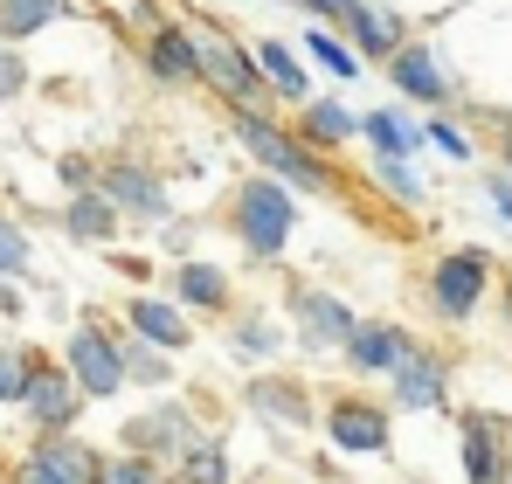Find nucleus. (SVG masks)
<instances>
[{
	"label": "nucleus",
	"instance_id": "412c9836",
	"mask_svg": "<svg viewBox=\"0 0 512 484\" xmlns=\"http://www.w3.org/2000/svg\"><path fill=\"white\" fill-rule=\"evenodd\" d=\"M409 346H416V339H409L402 325H388V319H360L353 332H346L340 353H346V367H353V374H388V367H395V360H402Z\"/></svg>",
	"mask_w": 512,
	"mask_h": 484
},
{
	"label": "nucleus",
	"instance_id": "c756f323",
	"mask_svg": "<svg viewBox=\"0 0 512 484\" xmlns=\"http://www.w3.org/2000/svg\"><path fill=\"white\" fill-rule=\"evenodd\" d=\"M0 277H7V284L35 277V242H28V229H21L14 215H0Z\"/></svg>",
	"mask_w": 512,
	"mask_h": 484
},
{
	"label": "nucleus",
	"instance_id": "4468645a",
	"mask_svg": "<svg viewBox=\"0 0 512 484\" xmlns=\"http://www.w3.org/2000/svg\"><path fill=\"white\" fill-rule=\"evenodd\" d=\"M340 35L360 49V63H388V56L409 42V7H395V0H360V7L346 14Z\"/></svg>",
	"mask_w": 512,
	"mask_h": 484
},
{
	"label": "nucleus",
	"instance_id": "c85d7f7f",
	"mask_svg": "<svg viewBox=\"0 0 512 484\" xmlns=\"http://www.w3.org/2000/svg\"><path fill=\"white\" fill-rule=\"evenodd\" d=\"M374 187L388 194V201H402V208H423V173H416V160H374Z\"/></svg>",
	"mask_w": 512,
	"mask_h": 484
},
{
	"label": "nucleus",
	"instance_id": "f3484780",
	"mask_svg": "<svg viewBox=\"0 0 512 484\" xmlns=\"http://www.w3.org/2000/svg\"><path fill=\"white\" fill-rule=\"evenodd\" d=\"M312 153H340V146H353L360 139V111L346 104L340 90H326V97H305L298 104V125H291Z\"/></svg>",
	"mask_w": 512,
	"mask_h": 484
},
{
	"label": "nucleus",
	"instance_id": "20e7f679",
	"mask_svg": "<svg viewBox=\"0 0 512 484\" xmlns=\"http://www.w3.org/2000/svg\"><path fill=\"white\" fill-rule=\"evenodd\" d=\"M97 194H104L125 222H139V229L173 222V187H167V173H153L146 160H97Z\"/></svg>",
	"mask_w": 512,
	"mask_h": 484
},
{
	"label": "nucleus",
	"instance_id": "39448f33",
	"mask_svg": "<svg viewBox=\"0 0 512 484\" xmlns=\"http://www.w3.org/2000/svg\"><path fill=\"white\" fill-rule=\"evenodd\" d=\"M381 70H388L395 104H416V111H443V104L464 90V83H457V70H450V56H443L436 42H416V35H409V42H402Z\"/></svg>",
	"mask_w": 512,
	"mask_h": 484
},
{
	"label": "nucleus",
	"instance_id": "72a5a7b5",
	"mask_svg": "<svg viewBox=\"0 0 512 484\" xmlns=\"http://www.w3.org/2000/svg\"><path fill=\"white\" fill-rule=\"evenodd\" d=\"M423 146H436L443 160H457V166L478 160V146H471V132H464L457 118H423Z\"/></svg>",
	"mask_w": 512,
	"mask_h": 484
},
{
	"label": "nucleus",
	"instance_id": "bb28decb",
	"mask_svg": "<svg viewBox=\"0 0 512 484\" xmlns=\"http://www.w3.org/2000/svg\"><path fill=\"white\" fill-rule=\"evenodd\" d=\"M229 353L270 367V360L284 353V325H277V312H236V319H229Z\"/></svg>",
	"mask_w": 512,
	"mask_h": 484
},
{
	"label": "nucleus",
	"instance_id": "f257e3e1",
	"mask_svg": "<svg viewBox=\"0 0 512 484\" xmlns=\"http://www.w3.org/2000/svg\"><path fill=\"white\" fill-rule=\"evenodd\" d=\"M222 229L243 242L250 263H277V256L298 242V229H305V208H298V194H291L284 180L243 173V180L229 187V201H222Z\"/></svg>",
	"mask_w": 512,
	"mask_h": 484
},
{
	"label": "nucleus",
	"instance_id": "6e6552de",
	"mask_svg": "<svg viewBox=\"0 0 512 484\" xmlns=\"http://www.w3.org/2000/svg\"><path fill=\"white\" fill-rule=\"evenodd\" d=\"M485 284H492V256L485 249H443L436 270H429V305L443 319H471L485 305Z\"/></svg>",
	"mask_w": 512,
	"mask_h": 484
},
{
	"label": "nucleus",
	"instance_id": "7c9ffc66",
	"mask_svg": "<svg viewBox=\"0 0 512 484\" xmlns=\"http://www.w3.org/2000/svg\"><path fill=\"white\" fill-rule=\"evenodd\" d=\"M125 388H167V353L146 346V339H125Z\"/></svg>",
	"mask_w": 512,
	"mask_h": 484
},
{
	"label": "nucleus",
	"instance_id": "ea45409f",
	"mask_svg": "<svg viewBox=\"0 0 512 484\" xmlns=\"http://www.w3.org/2000/svg\"><path fill=\"white\" fill-rule=\"evenodd\" d=\"M21 312H28V298H21V291L0 277V319H21Z\"/></svg>",
	"mask_w": 512,
	"mask_h": 484
},
{
	"label": "nucleus",
	"instance_id": "6ab92c4d",
	"mask_svg": "<svg viewBox=\"0 0 512 484\" xmlns=\"http://www.w3.org/2000/svg\"><path fill=\"white\" fill-rule=\"evenodd\" d=\"M360 139L374 146V160H416L423 153V118L409 104H374V111H360Z\"/></svg>",
	"mask_w": 512,
	"mask_h": 484
},
{
	"label": "nucleus",
	"instance_id": "f8f14e48",
	"mask_svg": "<svg viewBox=\"0 0 512 484\" xmlns=\"http://www.w3.org/2000/svg\"><path fill=\"white\" fill-rule=\"evenodd\" d=\"M146 77L160 83V90H194L201 83V56H194V28L187 21H160V28H146Z\"/></svg>",
	"mask_w": 512,
	"mask_h": 484
},
{
	"label": "nucleus",
	"instance_id": "0eeeda50",
	"mask_svg": "<svg viewBox=\"0 0 512 484\" xmlns=\"http://www.w3.org/2000/svg\"><path fill=\"white\" fill-rule=\"evenodd\" d=\"M125 339L118 332H104V325H77L70 339H63V367H70V381L84 388V402H118L125 395V353H118Z\"/></svg>",
	"mask_w": 512,
	"mask_h": 484
},
{
	"label": "nucleus",
	"instance_id": "58836bf2",
	"mask_svg": "<svg viewBox=\"0 0 512 484\" xmlns=\"http://www.w3.org/2000/svg\"><path fill=\"white\" fill-rule=\"evenodd\" d=\"M153 236H160V249H167L173 263H180V256H194V229H187V222H160Z\"/></svg>",
	"mask_w": 512,
	"mask_h": 484
},
{
	"label": "nucleus",
	"instance_id": "9b49d317",
	"mask_svg": "<svg viewBox=\"0 0 512 484\" xmlns=\"http://www.w3.org/2000/svg\"><path fill=\"white\" fill-rule=\"evenodd\" d=\"M21 408H28V422H35L42 436H56V429H70V422L84 415V388L70 381V367H49V360H35Z\"/></svg>",
	"mask_w": 512,
	"mask_h": 484
},
{
	"label": "nucleus",
	"instance_id": "423d86ee",
	"mask_svg": "<svg viewBox=\"0 0 512 484\" xmlns=\"http://www.w3.org/2000/svg\"><path fill=\"white\" fill-rule=\"evenodd\" d=\"M284 319H291V339L305 353H340L346 332L360 325V312L346 305L340 291H326V284H291L284 291Z\"/></svg>",
	"mask_w": 512,
	"mask_h": 484
},
{
	"label": "nucleus",
	"instance_id": "79ce46f5",
	"mask_svg": "<svg viewBox=\"0 0 512 484\" xmlns=\"http://www.w3.org/2000/svg\"><path fill=\"white\" fill-rule=\"evenodd\" d=\"M506 484H512V478H506Z\"/></svg>",
	"mask_w": 512,
	"mask_h": 484
},
{
	"label": "nucleus",
	"instance_id": "4be33fe9",
	"mask_svg": "<svg viewBox=\"0 0 512 484\" xmlns=\"http://www.w3.org/2000/svg\"><path fill=\"white\" fill-rule=\"evenodd\" d=\"M56 222H63V236H70V242H90V249H104V242L125 236V215H118V208H111L97 187H84V194H63Z\"/></svg>",
	"mask_w": 512,
	"mask_h": 484
},
{
	"label": "nucleus",
	"instance_id": "a211bd4d",
	"mask_svg": "<svg viewBox=\"0 0 512 484\" xmlns=\"http://www.w3.org/2000/svg\"><path fill=\"white\" fill-rule=\"evenodd\" d=\"M388 381H395V402L402 408H443L450 402V367H443V353H429V346H409V353L388 367Z\"/></svg>",
	"mask_w": 512,
	"mask_h": 484
},
{
	"label": "nucleus",
	"instance_id": "e433bc0d",
	"mask_svg": "<svg viewBox=\"0 0 512 484\" xmlns=\"http://www.w3.org/2000/svg\"><path fill=\"white\" fill-rule=\"evenodd\" d=\"M305 21H319V28H346V14L360 7V0H291Z\"/></svg>",
	"mask_w": 512,
	"mask_h": 484
},
{
	"label": "nucleus",
	"instance_id": "f704fd0d",
	"mask_svg": "<svg viewBox=\"0 0 512 484\" xmlns=\"http://www.w3.org/2000/svg\"><path fill=\"white\" fill-rule=\"evenodd\" d=\"M49 180H56V194H84V187H97V160L90 153H56Z\"/></svg>",
	"mask_w": 512,
	"mask_h": 484
},
{
	"label": "nucleus",
	"instance_id": "1a4fd4ad",
	"mask_svg": "<svg viewBox=\"0 0 512 484\" xmlns=\"http://www.w3.org/2000/svg\"><path fill=\"white\" fill-rule=\"evenodd\" d=\"M194 443H201V422L173 402V395H160L146 415H132V422H125V450H132V457H153V464H167V457L180 464Z\"/></svg>",
	"mask_w": 512,
	"mask_h": 484
},
{
	"label": "nucleus",
	"instance_id": "c9c22d12",
	"mask_svg": "<svg viewBox=\"0 0 512 484\" xmlns=\"http://www.w3.org/2000/svg\"><path fill=\"white\" fill-rule=\"evenodd\" d=\"M97 484H173L153 457H118V464H104L97 471Z\"/></svg>",
	"mask_w": 512,
	"mask_h": 484
},
{
	"label": "nucleus",
	"instance_id": "2eb2a0df",
	"mask_svg": "<svg viewBox=\"0 0 512 484\" xmlns=\"http://www.w3.org/2000/svg\"><path fill=\"white\" fill-rule=\"evenodd\" d=\"M326 436L340 457H381L388 450V408L381 402H360V395H340L326 408Z\"/></svg>",
	"mask_w": 512,
	"mask_h": 484
},
{
	"label": "nucleus",
	"instance_id": "5701e85b",
	"mask_svg": "<svg viewBox=\"0 0 512 484\" xmlns=\"http://www.w3.org/2000/svg\"><path fill=\"white\" fill-rule=\"evenodd\" d=\"M84 7L77 0H0V42H14V49H28L35 35H49V28H63V21H77Z\"/></svg>",
	"mask_w": 512,
	"mask_h": 484
},
{
	"label": "nucleus",
	"instance_id": "393cba45",
	"mask_svg": "<svg viewBox=\"0 0 512 484\" xmlns=\"http://www.w3.org/2000/svg\"><path fill=\"white\" fill-rule=\"evenodd\" d=\"M464 478L506 484V429H499V415H464Z\"/></svg>",
	"mask_w": 512,
	"mask_h": 484
},
{
	"label": "nucleus",
	"instance_id": "a19ab883",
	"mask_svg": "<svg viewBox=\"0 0 512 484\" xmlns=\"http://www.w3.org/2000/svg\"><path fill=\"white\" fill-rule=\"evenodd\" d=\"M499 166L512 173V118H499Z\"/></svg>",
	"mask_w": 512,
	"mask_h": 484
},
{
	"label": "nucleus",
	"instance_id": "ddd939ff",
	"mask_svg": "<svg viewBox=\"0 0 512 484\" xmlns=\"http://www.w3.org/2000/svg\"><path fill=\"white\" fill-rule=\"evenodd\" d=\"M167 298L194 319V312H222L229 319V305H236V277L222 270V263H208V256H180L167 277Z\"/></svg>",
	"mask_w": 512,
	"mask_h": 484
},
{
	"label": "nucleus",
	"instance_id": "473e14b6",
	"mask_svg": "<svg viewBox=\"0 0 512 484\" xmlns=\"http://www.w3.org/2000/svg\"><path fill=\"white\" fill-rule=\"evenodd\" d=\"M28 90H35V56L14 49V42H0V104H21Z\"/></svg>",
	"mask_w": 512,
	"mask_h": 484
},
{
	"label": "nucleus",
	"instance_id": "dca6fc26",
	"mask_svg": "<svg viewBox=\"0 0 512 484\" xmlns=\"http://www.w3.org/2000/svg\"><path fill=\"white\" fill-rule=\"evenodd\" d=\"M250 56H256V70H263L270 104H291V111H298L305 97H319V90H312V63L298 56V42H284V35H256Z\"/></svg>",
	"mask_w": 512,
	"mask_h": 484
},
{
	"label": "nucleus",
	"instance_id": "4c0bfd02",
	"mask_svg": "<svg viewBox=\"0 0 512 484\" xmlns=\"http://www.w3.org/2000/svg\"><path fill=\"white\" fill-rule=\"evenodd\" d=\"M485 201H492V215L512 229V173L499 166V173H485Z\"/></svg>",
	"mask_w": 512,
	"mask_h": 484
},
{
	"label": "nucleus",
	"instance_id": "a878e982",
	"mask_svg": "<svg viewBox=\"0 0 512 484\" xmlns=\"http://www.w3.org/2000/svg\"><path fill=\"white\" fill-rule=\"evenodd\" d=\"M250 408L270 415V422H284V429H305V422H312V388L291 381V374H263L250 388Z\"/></svg>",
	"mask_w": 512,
	"mask_h": 484
},
{
	"label": "nucleus",
	"instance_id": "cd10ccee",
	"mask_svg": "<svg viewBox=\"0 0 512 484\" xmlns=\"http://www.w3.org/2000/svg\"><path fill=\"white\" fill-rule=\"evenodd\" d=\"M173 471H180L187 484H229V443H222V436H201Z\"/></svg>",
	"mask_w": 512,
	"mask_h": 484
},
{
	"label": "nucleus",
	"instance_id": "9d476101",
	"mask_svg": "<svg viewBox=\"0 0 512 484\" xmlns=\"http://www.w3.org/2000/svg\"><path fill=\"white\" fill-rule=\"evenodd\" d=\"M97 471H104V457L90 443H77L70 429H56L14 464V484H97Z\"/></svg>",
	"mask_w": 512,
	"mask_h": 484
},
{
	"label": "nucleus",
	"instance_id": "b1692460",
	"mask_svg": "<svg viewBox=\"0 0 512 484\" xmlns=\"http://www.w3.org/2000/svg\"><path fill=\"white\" fill-rule=\"evenodd\" d=\"M298 56H305V63L319 70V77H333L340 90H346V83H360V77H367V63H360V49L346 42L340 28H319V21H312V28L298 35Z\"/></svg>",
	"mask_w": 512,
	"mask_h": 484
},
{
	"label": "nucleus",
	"instance_id": "f03ea898",
	"mask_svg": "<svg viewBox=\"0 0 512 484\" xmlns=\"http://www.w3.org/2000/svg\"><path fill=\"white\" fill-rule=\"evenodd\" d=\"M229 132H236V146L256 160V173H270V180H284L298 201L305 194H333V166L326 153H312L291 125H277L263 104H243V111H229Z\"/></svg>",
	"mask_w": 512,
	"mask_h": 484
},
{
	"label": "nucleus",
	"instance_id": "7ed1b4c3",
	"mask_svg": "<svg viewBox=\"0 0 512 484\" xmlns=\"http://www.w3.org/2000/svg\"><path fill=\"white\" fill-rule=\"evenodd\" d=\"M194 56H201V83H208L229 111H243V104H270L263 70H256V56H250L243 35H229V28H194Z\"/></svg>",
	"mask_w": 512,
	"mask_h": 484
},
{
	"label": "nucleus",
	"instance_id": "2f4dec72",
	"mask_svg": "<svg viewBox=\"0 0 512 484\" xmlns=\"http://www.w3.org/2000/svg\"><path fill=\"white\" fill-rule=\"evenodd\" d=\"M35 360H42V353H28V346H7V339H0V408H21Z\"/></svg>",
	"mask_w": 512,
	"mask_h": 484
},
{
	"label": "nucleus",
	"instance_id": "aec40b11",
	"mask_svg": "<svg viewBox=\"0 0 512 484\" xmlns=\"http://www.w3.org/2000/svg\"><path fill=\"white\" fill-rule=\"evenodd\" d=\"M125 325H132V339H146L160 353H187L194 346V319L173 298H125Z\"/></svg>",
	"mask_w": 512,
	"mask_h": 484
}]
</instances>
